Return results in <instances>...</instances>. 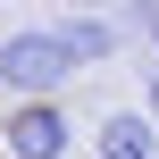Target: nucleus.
<instances>
[{
    "mask_svg": "<svg viewBox=\"0 0 159 159\" xmlns=\"http://www.w3.org/2000/svg\"><path fill=\"white\" fill-rule=\"evenodd\" d=\"M67 75H75V59H67L59 25H17V34H0V92H17V101H50Z\"/></svg>",
    "mask_w": 159,
    "mask_h": 159,
    "instance_id": "obj_1",
    "label": "nucleus"
},
{
    "mask_svg": "<svg viewBox=\"0 0 159 159\" xmlns=\"http://www.w3.org/2000/svg\"><path fill=\"white\" fill-rule=\"evenodd\" d=\"M67 143H75V126H67V109H50V101H17L8 126H0V151L8 159H67Z\"/></svg>",
    "mask_w": 159,
    "mask_h": 159,
    "instance_id": "obj_2",
    "label": "nucleus"
},
{
    "mask_svg": "<svg viewBox=\"0 0 159 159\" xmlns=\"http://www.w3.org/2000/svg\"><path fill=\"white\" fill-rule=\"evenodd\" d=\"M59 42H67V59H75V67H109V59L126 50V17L75 8V17H59Z\"/></svg>",
    "mask_w": 159,
    "mask_h": 159,
    "instance_id": "obj_3",
    "label": "nucleus"
},
{
    "mask_svg": "<svg viewBox=\"0 0 159 159\" xmlns=\"http://www.w3.org/2000/svg\"><path fill=\"white\" fill-rule=\"evenodd\" d=\"M92 159H159V126L143 109H109L101 134H92Z\"/></svg>",
    "mask_w": 159,
    "mask_h": 159,
    "instance_id": "obj_4",
    "label": "nucleus"
},
{
    "mask_svg": "<svg viewBox=\"0 0 159 159\" xmlns=\"http://www.w3.org/2000/svg\"><path fill=\"white\" fill-rule=\"evenodd\" d=\"M126 34H151L159 42V0H134V8H126Z\"/></svg>",
    "mask_w": 159,
    "mask_h": 159,
    "instance_id": "obj_5",
    "label": "nucleus"
},
{
    "mask_svg": "<svg viewBox=\"0 0 159 159\" xmlns=\"http://www.w3.org/2000/svg\"><path fill=\"white\" fill-rule=\"evenodd\" d=\"M143 117H159V67H143Z\"/></svg>",
    "mask_w": 159,
    "mask_h": 159,
    "instance_id": "obj_6",
    "label": "nucleus"
}]
</instances>
